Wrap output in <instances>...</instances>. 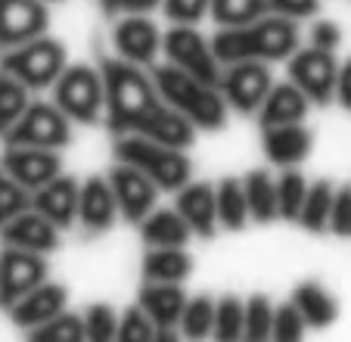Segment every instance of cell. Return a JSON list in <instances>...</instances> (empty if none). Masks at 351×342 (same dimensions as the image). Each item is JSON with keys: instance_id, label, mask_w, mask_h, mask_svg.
Segmentation results:
<instances>
[{"instance_id": "1", "label": "cell", "mask_w": 351, "mask_h": 342, "mask_svg": "<svg viewBox=\"0 0 351 342\" xmlns=\"http://www.w3.org/2000/svg\"><path fill=\"white\" fill-rule=\"evenodd\" d=\"M99 72L106 81V115H103V122L115 137L119 134H146V137H156L162 144L190 150L199 128L184 112L165 103V97L156 87L153 72H146V66L128 62L121 56H103Z\"/></svg>"}, {"instance_id": "2", "label": "cell", "mask_w": 351, "mask_h": 342, "mask_svg": "<svg viewBox=\"0 0 351 342\" xmlns=\"http://www.w3.org/2000/svg\"><path fill=\"white\" fill-rule=\"evenodd\" d=\"M298 22L277 13H265L261 19L245 25H221L212 38L221 66H230L239 60H289L298 50Z\"/></svg>"}, {"instance_id": "3", "label": "cell", "mask_w": 351, "mask_h": 342, "mask_svg": "<svg viewBox=\"0 0 351 342\" xmlns=\"http://www.w3.org/2000/svg\"><path fill=\"white\" fill-rule=\"evenodd\" d=\"M149 72H153L156 87H159V93L165 97V103H171L178 112H184L199 131H221V128L227 125L230 106H227L218 84H208V81L184 72V69L174 66V62L149 66Z\"/></svg>"}, {"instance_id": "4", "label": "cell", "mask_w": 351, "mask_h": 342, "mask_svg": "<svg viewBox=\"0 0 351 342\" xmlns=\"http://www.w3.org/2000/svg\"><path fill=\"white\" fill-rule=\"evenodd\" d=\"M112 150L115 162L137 165L140 171H146L159 184V190L178 193L193 178V162L186 156V150L162 144V140L146 137V134H119Z\"/></svg>"}, {"instance_id": "5", "label": "cell", "mask_w": 351, "mask_h": 342, "mask_svg": "<svg viewBox=\"0 0 351 342\" xmlns=\"http://www.w3.org/2000/svg\"><path fill=\"white\" fill-rule=\"evenodd\" d=\"M66 66H69L66 47H62V41L50 38V34H40V38H32L19 47L0 50V69L16 75L32 91L53 87L56 78L66 72Z\"/></svg>"}, {"instance_id": "6", "label": "cell", "mask_w": 351, "mask_h": 342, "mask_svg": "<svg viewBox=\"0 0 351 342\" xmlns=\"http://www.w3.org/2000/svg\"><path fill=\"white\" fill-rule=\"evenodd\" d=\"M50 91H53V103L75 125H97L106 115V81L99 69L87 62L66 66V72L56 78Z\"/></svg>"}, {"instance_id": "7", "label": "cell", "mask_w": 351, "mask_h": 342, "mask_svg": "<svg viewBox=\"0 0 351 342\" xmlns=\"http://www.w3.org/2000/svg\"><path fill=\"white\" fill-rule=\"evenodd\" d=\"M162 53H165L168 62L180 66L184 72H190V75H196V78L208 81V84L221 87L224 66H221L212 41H206V34L199 32L196 25L171 22V28L162 34Z\"/></svg>"}, {"instance_id": "8", "label": "cell", "mask_w": 351, "mask_h": 342, "mask_svg": "<svg viewBox=\"0 0 351 342\" xmlns=\"http://www.w3.org/2000/svg\"><path fill=\"white\" fill-rule=\"evenodd\" d=\"M3 144H25V146H47V150H62L72 140V119L50 100H32L22 119L3 134Z\"/></svg>"}, {"instance_id": "9", "label": "cell", "mask_w": 351, "mask_h": 342, "mask_svg": "<svg viewBox=\"0 0 351 342\" xmlns=\"http://www.w3.org/2000/svg\"><path fill=\"white\" fill-rule=\"evenodd\" d=\"M274 87V72L271 62L265 60H239L224 66L221 75V93H224L227 106L239 115H252L261 109Z\"/></svg>"}, {"instance_id": "10", "label": "cell", "mask_w": 351, "mask_h": 342, "mask_svg": "<svg viewBox=\"0 0 351 342\" xmlns=\"http://www.w3.org/2000/svg\"><path fill=\"white\" fill-rule=\"evenodd\" d=\"M289 81H295L302 91L308 93L311 103H332L336 100V81H339V60L336 50H324V47H298L289 60Z\"/></svg>"}, {"instance_id": "11", "label": "cell", "mask_w": 351, "mask_h": 342, "mask_svg": "<svg viewBox=\"0 0 351 342\" xmlns=\"http://www.w3.org/2000/svg\"><path fill=\"white\" fill-rule=\"evenodd\" d=\"M50 280L47 255L28 252L19 246H3L0 249V308L7 311L13 302H19L25 293Z\"/></svg>"}, {"instance_id": "12", "label": "cell", "mask_w": 351, "mask_h": 342, "mask_svg": "<svg viewBox=\"0 0 351 342\" xmlns=\"http://www.w3.org/2000/svg\"><path fill=\"white\" fill-rule=\"evenodd\" d=\"M109 184L119 199L121 218L131 224H140L149 212L156 209V196H159V184H156L146 171H140L137 165L115 162L109 171Z\"/></svg>"}, {"instance_id": "13", "label": "cell", "mask_w": 351, "mask_h": 342, "mask_svg": "<svg viewBox=\"0 0 351 342\" xmlns=\"http://www.w3.org/2000/svg\"><path fill=\"white\" fill-rule=\"evenodd\" d=\"M112 44L121 60L149 69L156 66V56L162 50V32L146 13H128L119 16V22H115Z\"/></svg>"}, {"instance_id": "14", "label": "cell", "mask_w": 351, "mask_h": 342, "mask_svg": "<svg viewBox=\"0 0 351 342\" xmlns=\"http://www.w3.org/2000/svg\"><path fill=\"white\" fill-rule=\"evenodd\" d=\"M190 302V296L184 293L180 283H159L146 280L137 293V305L149 315V321L156 323V339H174L180 330V317Z\"/></svg>"}, {"instance_id": "15", "label": "cell", "mask_w": 351, "mask_h": 342, "mask_svg": "<svg viewBox=\"0 0 351 342\" xmlns=\"http://www.w3.org/2000/svg\"><path fill=\"white\" fill-rule=\"evenodd\" d=\"M0 165L13 174L16 181L38 190L47 181H53L56 174H62V159L60 150H47V146H25V144H3V156Z\"/></svg>"}, {"instance_id": "16", "label": "cell", "mask_w": 351, "mask_h": 342, "mask_svg": "<svg viewBox=\"0 0 351 342\" xmlns=\"http://www.w3.org/2000/svg\"><path fill=\"white\" fill-rule=\"evenodd\" d=\"M50 28L47 0H0V50L40 38Z\"/></svg>"}, {"instance_id": "17", "label": "cell", "mask_w": 351, "mask_h": 342, "mask_svg": "<svg viewBox=\"0 0 351 342\" xmlns=\"http://www.w3.org/2000/svg\"><path fill=\"white\" fill-rule=\"evenodd\" d=\"M121 218L119 199L109 184V174H90L87 181H81V199H78V224L87 237H99L115 227V221Z\"/></svg>"}, {"instance_id": "18", "label": "cell", "mask_w": 351, "mask_h": 342, "mask_svg": "<svg viewBox=\"0 0 351 342\" xmlns=\"http://www.w3.org/2000/svg\"><path fill=\"white\" fill-rule=\"evenodd\" d=\"M60 237H62L60 227L47 215H40L34 205L19 212L16 218H10L7 224H0L3 246H19V249L28 252H40V255H50V252L60 249Z\"/></svg>"}, {"instance_id": "19", "label": "cell", "mask_w": 351, "mask_h": 342, "mask_svg": "<svg viewBox=\"0 0 351 342\" xmlns=\"http://www.w3.org/2000/svg\"><path fill=\"white\" fill-rule=\"evenodd\" d=\"M66 308H69V290L62 283L44 280L40 286H34L32 293H25L19 302L10 305L7 315L19 330L32 333V330H38L40 323L53 321L56 315H62Z\"/></svg>"}, {"instance_id": "20", "label": "cell", "mask_w": 351, "mask_h": 342, "mask_svg": "<svg viewBox=\"0 0 351 342\" xmlns=\"http://www.w3.org/2000/svg\"><path fill=\"white\" fill-rule=\"evenodd\" d=\"M261 150L267 162L280 168L302 165L314 150V131L305 122H286V125H265L261 128Z\"/></svg>"}, {"instance_id": "21", "label": "cell", "mask_w": 351, "mask_h": 342, "mask_svg": "<svg viewBox=\"0 0 351 342\" xmlns=\"http://www.w3.org/2000/svg\"><path fill=\"white\" fill-rule=\"evenodd\" d=\"M178 212L186 218V224L193 227V233L202 240L218 237L221 221H218V193L215 184L208 181H186L178 190Z\"/></svg>"}, {"instance_id": "22", "label": "cell", "mask_w": 351, "mask_h": 342, "mask_svg": "<svg viewBox=\"0 0 351 342\" xmlns=\"http://www.w3.org/2000/svg\"><path fill=\"white\" fill-rule=\"evenodd\" d=\"M78 199H81V181L72 178V174H56L53 181H47L44 187L32 193V205L47 215L50 221L60 227V231H69L78 221Z\"/></svg>"}, {"instance_id": "23", "label": "cell", "mask_w": 351, "mask_h": 342, "mask_svg": "<svg viewBox=\"0 0 351 342\" xmlns=\"http://www.w3.org/2000/svg\"><path fill=\"white\" fill-rule=\"evenodd\" d=\"M308 109H311V100H308V93L295 81H283V84L274 81L271 93H267V100L258 109V122H261V128L286 125V122H305Z\"/></svg>"}, {"instance_id": "24", "label": "cell", "mask_w": 351, "mask_h": 342, "mask_svg": "<svg viewBox=\"0 0 351 342\" xmlns=\"http://www.w3.org/2000/svg\"><path fill=\"white\" fill-rule=\"evenodd\" d=\"M143 280L184 283L193 274V255L186 246H146L143 252Z\"/></svg>"}, {"instance_id": "25", "label": "cell", "mask_w": 351, "mask_h": 342, "mask_svg": "<svg viewBox=\"0 0 351 342\" xmlns=\"http://www.w3.org/2000/svg\"><path fill=\"white\" fill-rule=\"evenodd\" d=\"M292 302L298 305V311H302V317L308 321V330H326L336 323L339 317V299L332 296L330 290H326L324 283L317 280H302L292 290Z\"/></svg>"}, {"instance_id": "26", "label": "cell", "mask_w": 351, "mask_h": 342, "mask_svg": "<svg viewBox=\"0 0 351 342\" xmlns=\"http://www.w3.org/2000/svg\"><path fill=\"white\" fill-rule=\"evenodd\" d=\"M190 237H196V233L178 212V205L174 209H153L140 221V240L146 246H186Z\"/></svg>"}, {"instance_id": "27", "label": "cell", "mask_w": 351, "mask_h": 342, "mask_svg": "<svg viewBox=\"0 0 351 342\" xmlns=\"http://www.w3.org/2000/svg\"><path fill=\"white\" fill-rule=\"evenodd\" d=\"M245 199H249V215L258 224H271L274 218H280L277 205V178L265 168H255L249 174H243Z\"/></svg>"}, {"instance_id": "28", "label": "cell", "mask_w": 351, "mask_h": 342, "mask_svg": "<svg viewBox=\"0 0 351 342\" xmlns=\"http://www.w3.org/2000/svg\"><path fill=\"white\" fill-rule=\"evenodd\" d=\"M215 193H218V221L224 231H243L245 224L252 221L249 215V199H245V187H243V178H221L215 184Z\"/></svg>"}, {"instance_id": "29", "label": "cell", "mask_w": 351, "mask_h": 342, "mask_svg": "<svg viewBox=\"0 0 351 342\" xmlns=\"http://www.w3.org/2000/svg\"><path fill=\"white\" fill-rule=\"evenodd\" d=\"M332 196H336V187L332 181L320 178V181H311L308 187V196L302 203V212H298V221L308 233H324L330 231V215H332Z\"/></svg>"}, {"instance_id": "30", "label": "cell", "mask_w": 351, "mask_h": 342, "mask_svg": "<svg viewBox=\"0 0 351 342\" xmlns=\"http://www.w3.org/2000/svg\"><path fill=\"white\" fill-rule=\"evenodd\" d=\"M28 106H32V87L22 84L7 69H0V137L22 119Z\"/></svg>"}, {"instance_id": "31", "label": "cell", "mask_w": 351, "mask_h": 342, "mask_svg": "<svg viewBox=\"0 0 351 342\" xmlns=\"http://www.w3.org/2000/svg\"><path fill=\"white\" fill-rule=\"evenodd\" d=\"M308 187H311V181L295 165L286 168L283 174H277V205L283 221H298V212H302V203L308 196Z\"/></svg>"}, {"instance_id": "32", "label": "cell", "mask_w": 351, "mask_h": 342, "mask_svg": "<svg viewBox=\"0 0 351 342\" xmlns=\"http://www.w3.org/2000/svg\"><path fill=\"white\" fill-rule=\"evenodd\" d=\"M215 308H218V299L212 296H196L186 302L184 317H180V333L186 339H206L215 333Z\"/></svg>"}, {"instance_id": "33", "label": "cell", "mask_w": 351, "mask_h": 342, "mask_svg": "<svg viewBox=\"0 0 351 342\" xmlns=\"http://www.w3.org/2000/svg\"><path fill=\"white\" fill-rule=\"evenodd\" d=\"M245 333V299L239 296H221L218 308H215V339L230 342V339H243Z\"/></svg>"}, {"instance_id": "34", "label": "cell", "mask_w": 351, "mask_h": 342, "mask_svg": "<svg viewBox=\"0 0 351 342\" xmlns=\"http://www.w3.org/2000/svg\"><path fill=\"white\" fill-rule=\"evenodd\" d=\"M271 13L267 0H212V16L218 25H245Z\"/></svg>"}, {"instance_id": "35", "label": "cell", "mask_w": 351, "mask_h": 342, "mask_svg": "<svg viewBox=\"0 0 351 342\" xmlns=\"http://www.w3.org/2000/svg\"><path fill=\"white\" fill-rule=\"evenodd\" d=\"M274 305L265 293H255V296L245 299V333L243 339H274Z\"/></svg>"}, {"instance_id": "36", "label": "cell", "mask_w": 351, "mask_h": 342, "mask_svg": "<svg viewBox=\"0 0 351 342\" xmlns=\"http://www.w3.org/2000/svg\"><path fill=\"white\" fill-rule=\"evenodd\" d=\"M32 339H50V342H78V339H87L84 333V315H75V311H62L56 315L53 321L40 323L38 330H32Z\"/></svg>"}, {"instance_id": "37", "label": "cell", "mask_w": 351, "mask_h": 342, "mask_svg": "<svg viewBox=\"0 0 351 342\" xmlns=\"http://www.w3.org/2000/svg\"><path fill=\"white\" fill-rule=\"evenodd\" d=\"M119 317L121 311H115L109 302H93L84 308V333L93 342H109L119 339Z\"/></svg>"}, {"instance_id": "38", "label": "cell", "mask_w": 351, "mask_h": 342, "mask_svg": "<svg viewBox=\"0 0 351 342\" xmlns=\"http://www.w3.org/2000/svg\"><path fill=\"white\" fill-rule=\"evenodd\" d=\"M25 209H32V190L0 165V224H7Z\"/></svg>"}, {"instance_id": "39", "label": "cell", "mask_w": 351, "mask_h": 342, "mask_svg": "<svg viewBox=\"0 0 351 342\" xmlns=\"http://www.w3.org/2000/svg\"><path fill=\"white\" fill-rule=\"evenodd\" d=\"M156 333H159L156 323L149 321V315H146L137 302L121 311V317H119V339L121 342H146V339H156Z\"/></svg>"}, {"instance_id": "40", "label": "cell", "mask_w": 351, "mask_h": 342, "mask_svg": "<svg viewBox=\"0 0 351 342\" xmlns=\"http://www.w3.org/2000/svg\"><path fill=\"white\" fill-rule=\"evenodd\" d=\"M308 330V321L302 317V311H298V305L292 302H283L277 305V311H274V339L277 342H295L302 339Z\"/></svg>"}, {"instance_id": "41", "label": "cell", "mask_w": 351, "mask_h": 342, "mask_svg": "<svg viewBox=\"0 0 351 342\" xmlns=\"http://www.w3.org/2000/svg\"><path fill=\"white\" fill-rule=\"evenodd\" d=\"M162 10L171 22H186V25H199L202 16L212 13V0H162Z\"/></svg>"}, {"instance_id": "42", "label": "cell", "mask_w": 351, "mask_h": 342, "mask_svg": "<svg viewBox=\"0 0 351 342\" xmlns=\"http://www.w3.org/2000/svg\"><path fill=\"white\" fill-rule=\"evenodd\" d=\"M330 233L336 237H351V187H336L332 196V215H330Z\"/></svg>"}, {"instance_id": "43", "label": "cell", "mask_w": 351, "mask_h": 342, "mask_svg": "<svg viewBox=\"0 0 351 342\" xmlns=\"http://www.w3.org/2000/svg\"><path fill=\"white\" fill-rule=\"evenodd\" d=\"M271 13L286 16V19H311V16L320 13V0H267Z\"/></svg>"}, {"instance_id": "44", "label": "cell", "mask_w": 351, "mask_h": 342, "mask_svg": "<svg viewBox=\"0 0 351 342\" xmlns=\"http://www.w3.org/2000/svg\"><path fill=\"white\" fill-rule=\"evenodd\" d=\"M342 38H345L342 25L332 22V19H317L314 22V28H311V44L324 47V50H336V47L342 44Z\"/></svg>"}, {"instance_id": "45", "label": "cell", "mask_w": 351, "mask_h": 342, "mask_svg": "<svg viewBox=\"0 0 351 342\" xmlns=\"http://www.w3.org/2000/svg\"><path fill=\"white\" fill-rule=\"evenodd\" d=\"M103 13L119 19V16H128V13H149V10L162 7V0H99Z\"/></svg>"}, {"instance_id": "46", "label": "cell", "mask_w": 351, "mask_h": 342, "mask_svg": "<svg viewBox=\"0 0 351 342\" xmlns=\"http://www.w3.org/2000/svg\"><path fill=\"white\" fill-rule=\"evenodd\" d=\"M336 103L351 112V56L339 62V81H336Z\"/></svg>"}, {"instance_id": "47", "label": "cell", "mask_w": 351, "mask_h": 342, "mask_svg": "<svg viewBox=\"0 0 351 342\" xmlns=\"http://www.w3.org/2000/svg\"><path fill=\"white\" fill-rule=\"evenodd\" d=\"M47 3H56V0H47Z\"/></svg>"}]
</instances>
